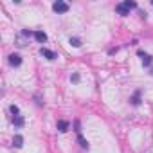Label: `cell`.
<instances>
[{
	"label": "cell",
	"mask_w": 153,
	"mask_h": 153,
	"mask_svg": "<svg viewBox=\"0 0 153 153\" xmlns=\"http://www.w3.org/2000/svg\"><path fill=\"white\" fill-rule=\"evenodd\" d=\"M15 42H16V47H20V49L27 45V40H25V34H22V33H20V34H18V36L15 38Z\"/></svg>",
	"instance_id": "5b68a950"
},
{
	"label": "cell",
	"mask_w": 153,
	"mask_h": 153,
	"mask_svg": "<svg viewBox=\"0 0 153 153\" xmlns=\"http://www.w3.org/2000/svg\"><path fill=\"white\" fill-rule=\"evenodd\" d=\"M13 146H15V148H22V146H24V137H22V135H15Z\"/></svg>",
	"instance_id": "ba28073f"
},
{
	"label": "cell",
	"mask_w": 153,
	"mask_h": 153,
	"mask_svg": "<svg viewBox=\"0 0 153 153\" xmlns=\"http://www.w3.org/2000/svg\"><path fill=\"white\" fill-rule=\"evenodd\" d=\"M24 123H25V121H24V117H22V115L13 117V124H15L16 128H22V126H24Z\"/></svg>",
	"instance_id": "9c48e42d"
},
{
	"label": "cell",
	"mask_w": 153,
	"mask_h": 153,
	"mask_svg": "<svg viewBox=\"0 0 153 153\" xmlns=\"http://www.w3.org/2000/svg\"><path fill=\"white\" fill-rule=\"evenodd\" d=\"M9 65L20 67V65H22V56H20V54H11V56H9Z\"/></svg>",
	"instance_id": "3957f363"
},
{
	"label": "cell",
	"mask_w": 153,
	"mask_h": 153,
	"mask_svg": "<svg viewBox=\"0 0 153 153\" xmlns=\"http://www.w3.org/2000/svg\"><path fill=\"white\" fill-rule=\"evenodd\" d=\"M74 128H76V133H78V135L81 133V124H79V121H78V119L74 121Z\"/></svg>",
	"instance_id": "5bb4252c"
},
{
	"label": "cell",
	"mask_w": 153,
	"mask_h": 153,
	"mask_svg": "<svg viewBox=\"0 0 153 153\" xmlns=\"http://www.w3.org/2000/svg\"><path fill=\"white\" fill-rule=\"evenodd\" d=\"M70 45H74V47H81L79 38H70Z\"/></svg>",
	"instance_id": "4fadbf2b"
},
{
	"label": "cell",
	"mask_w": 153,
	"mask_h": 153,
	"mask_svg": "<svg viewBox=\"0 0 153 153\" xmlns=\"http://www.w3.org/2000/svg\"><path fill=\"white\" fill-rule=\"evenodd\" d=\"M58 130L59 131H67L68 130V121H58Z\"/></svg>",
	"instance_id": "8fae6325"
},
{
	"label": "cell",
	"mask_w": 153,
	"mask_h": 153,
	"mask_svg": "<svg viewBox=\"0 0 153 153\" xmlns=\"http://www.w3.org/2000/svg\"><path fill=\"white\" fill-rule=\"evenodd\" d=\"M42 56H45L47 59H56L58 56H56V52H52V51H49V49H45V47H42Z\"/></svg>",
	"instance_id": "8992f818"
},
{
	"label": "cell",
	"mask_w": 153,
	"mask_h": 153,
	"mask_svg": "<svg viewBox=\"0 0 153 153\" xmlns=\"http://www.w3.org/2000/svg\"><path fill=\"white\" fill-rule=\"evenodd\" d=\"M135 7H137L135 2H130V0H126V2H121V4L115 6V11H117L121 16H126V15H130V9H135Z\"/></svg>",
	"instance_id": "6da1fadb"
},
{
	"label": "cell",
	"mask_w": 153,
	"mask_h": 153,
	"mask_svg": "<svg viewBox=\"0 0 153 153\" xmlns=\"http://www.w3.org/2000/svg\"><path fill=\"white\" fill-rule=\"evenodd\" d=\"M9 110H11V114H13V115H15V117H16V115H18V112H20V110H18V106H16V105H11V106H9Z\"/></svg>",
	"instance_id": "9a60e30c"
},
{
	"label": "cell",
	"mask_w": 153,
	"mask_h": 153,
	"mask_svg": "<svg viewBox=\"0 0 153 153\" xmlns=\"http://www.w3.org/2000/svg\"><path fill=\"white\" fill-rule=\"evenodd\" d=\"M78 142L81 144V148H85V149H88V140H87V139H85V137H83L81 133L78 135Z\"/></svg>",
	"instance_id": "7c38bea8"
},
{
	"label": "cell",
	"mask_w": 153,
	"mask_h": 153,
	"mask_svg": "<svg viewBox=\"0 0 153 153\" xmlns=\"http://www.w3.org/2000/svg\"><path fill=\"white\" fill-rule=\"evenodd\" d=\"M34 38H36V42H40V43L47 42V34H45L43 31H34Z\"/></svg>",
	"instance_id": "52a82bcc"
},
{
	"label": "cell",
	"mask_w": 153,
	"mask_h": 153,
	"mask_svg": "<svg viewBox=\"0 0 153 153\" xmlns=\"http://www.w3.org/2000/svg\"><path fill=\"white\" fill-rule=\"evenodd\" d=\"M52 9H54V13H67V11H68V4H65V2H61V0H58V2L52 4Z\"/></svg>",
	"instance_id": "7a4b0ae2"
},
{
	"label": "cell",
	"mask_w": 153,
	"mask_h": 153,
	"mask_svg": "<svg viewBox=\"0 0 153 153\" xmlns=\"http://www.w3.org/2000/svg\"><path fill=\"white\" fill-rule=\"evenodd\" d=\"M137 54H139V56H140V58H142V63H144V65H146V67H148V65H151V61H153V58H151V56H149V54H146V52H144V51H139V52H137Z\"/></svg>",
	"instance_id": "277c9868"
},
{
	"label": "cell",
	"mask_w": 153,
	"mask_h": 153,
	"mask_svg": "<svg viewBox=\"0 0 153 153\" xmlns=\"http://www.w3.org/2000/svg\"><path fill=\"white\" fill-rule=\"evenodd\" d=\"M70 79H72L74 83H78V81H79V74H72V78H70Z\"/></svg>",
	"instance_id": "2e32d148"
},
{
	"label": "cell",
	"mask_w": 153,
	"mask_h": 153,
	"mask_svg": "<svg viewBox=\"0 0 153 153\" xmlns=\"http://www.w3.org/2000/svg\"><path fill=\"white\" fill-rule=\"evenodd\" d=\"M151 6H153V2H151Z\"/></svg>",
	"instance_id": "e0dca14e"
},
{
	"label": "cell",
	"mask_w": 153,
	"mask_h": 153,
	"mask_svg": "<svg viewBox=\"0 0 153 153\" xmlns=\"http://www.w3.org/2000/svg\"><path fill=\"white\" fill-rule=\"evenodd\" d=\"M131 105H135V106L140 105V90H137V92L133 94V97H131Z\"/></svg>",
	"instance_id": "30bf717a"
}]
</instances>
